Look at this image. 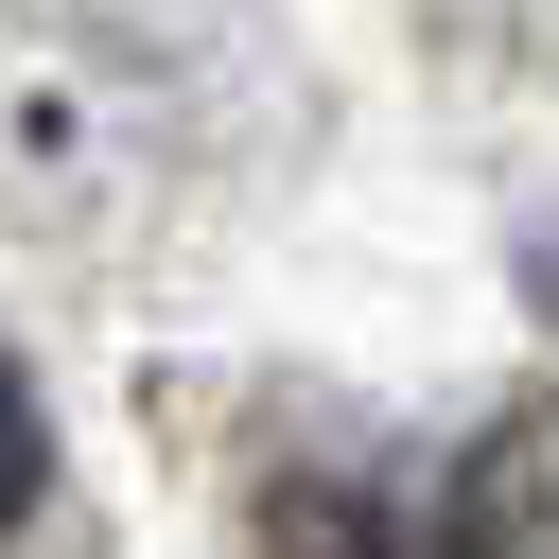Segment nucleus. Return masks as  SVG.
Here are the masks:
<instances>
[{
	"instance_id": "obj_1",
	"label": "nucleus",
	"mask_w": 559,
	"mask_h": 559,
	"mask_svg": "<svg viewBox=\"0 0 559 559\" xmlns=\"http://www.w3.org/2000/svg\"><path fill=\"white\" fill-rule=\"evenodd\" d=\"M262 87L192 0H0V227L157 245L245 157Z\"/></svg>"
},
{
	"instance_id": "obj_2",
	"label": "nucleus",
	"mask_w": 559,
	"mask_h": 559,
	"mask_svg": "<svg viewBox=\"0 0 559 559\" xmlns=\"http://www.w3.org/2000/svg\"><path fill=\"white\" fill-rule=\"evenodd\" d=\"M437 559H559V402H524L437 472Z\"/></svg>"
},
{
	"instance_id": "obj_3",
	"label": "nucleus",
	"mask_w": 559,
	"mask_h": 559,
	"mask_svg": "<svg viewBox=\"0 0 559 559\" xmlns=\"http://www.w3.org/2000/svg\"><path fill=\"white\" fill-rule=\"evenodd\" d=\"M35 507V402H17V367H0V524Z\"/></svg>"
}]
</instances>
